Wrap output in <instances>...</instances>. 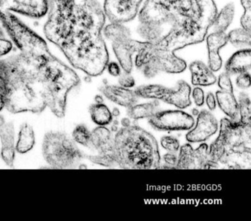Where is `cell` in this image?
<instances>
[{
	"instance_id": "obj_1",
	"label": "cell",
	"mask_w": 251,
	"mask_h": 221,
	"mask_svg": "<svg viewBox=\"0 0 251 221\" xmlns=\"http://www.w3.org/2000/svg\"><path fill=\"white\" fill-rule=\"evenodd\" d=\"M217 15L214 0H147L139 12L140 41L135 65L147 78L183 72L175 52L205 39Z\"/></svg>"
},
{
	"instance_id": "obj_2",
	"label": "cell",
	"mask_w": 251,
	"mask_h": 221,
	"mask_svg": "<svg viewBox=\"0 0 251 221\" xmlns=\"http://www.w3.org/2000/svg\"><path fill=\"white\" fill-rule=\"evenodd\" d=\"M5 106L13 113H41L49 107L64 117L69 92L80 84L74 70L51 54H20L4 59Z\"/></svg>"
},
{
	"instance_id": "obj_3",
	"label": "cell",
	"mask_w": 251,
	"mask_h": 221,
	"mask_svg": "<svg viewBox=\"0 0 251 221\" xmlns=\"http://www.w3.org/2000/svg\"><path fill=\"white\" fill-rule=\"evenodd\" d=\"M47 38L58 46L76 69L100 75L109 56L102 30L105 15L95 0H48Z\"/></svg>"
},
{
	"instance_id": "obj_4",
	"label": "cell",
	"mask_w": 251,
	"mask_h": 221,
	"mask_svg": "<svg viewBox=\"0 0 251 221\" xmlns=\"http://www.w3.org/2000/svg\"><path fill=\"white\" fill-rule=\"evenodd\" d=\"M114 153L122 169H155L161 166L156 139L138 125L123 128L116 133Z\"/></svg>"
},
{
	"instance_id": "obj_5",
	"label": "cell",
	"mask_w": 251,
	"mask_h": 221,
	"mask_svg": "<svg viewBox=\"0 0 251 221\" xmlns=\"http://www.w3.org/2000/svg\"><path fill=\"white\" fill-rule=\"evenodd\" d=\"M42 152L47 163L54 169L80 168L85 158L73 140L63 133L54 131L45 134Z\"/></svg>"
},
{
	"instance_id": "obj_6",
	"label": "cell",
	"mask_w": 251,
	"mask_h": 221,
	"mask_svg": "<svg viewBox=\"0 0 251 221\" xmlns=\"http://www.w3.org/2000/svg\"><path fill=\"white\" fill-rule=\"evenodd\" d=\"M230 150H251V125L223 118L218 137L208 147V157L219 165L223 153Z\"/></svg>"
},
{
	"instance_id": "obj_7",
	"label": "cell",
	"mask_w": 251,
	"mask_h": 221,
	"mask_svg": "<svg viewBox=\"0 0 251 221\" xmlns=\"http://www.w3.org/2000/svg\"><path fill=\"white\" fill-rule=\"evenodd\" d=\"M0 21L20 53L42 55L50 52L46 41L13 13H1Z\"/></svg>"
},
{
	"instance_id": "obj_8",
	"label": "cell",
	"mask_w": 251,
	"mask_h": 221,
	"mask_svg": "<svg viewBox=\"0 0 251 221\" xmlns=\"http://www.w3.org/2000/svg\"><path fill=\"white\" fill-rule=\"evenodd\" d=\"M104 35L112 41L113 50L122 69L130 73L133 66L132 56L137 53L139 41L132 39L130 31L123 24H110L104 29Z\"/></svg>"
},
{
	"instance_id": "obj_9",
	"label": "cell",
	"mask_w": 251,
	"mask_h": 221,
	"mask_svg": "<svg viewBox=\"0 0 251 221\" xmlns=\"http://www.w3.org/2000/svg\"><path fill=\"white\" fill-rule=\"evenodd\" d=\"M176 169H220L218 164L211 162L208 157V146L202 143L198 148L193 149L190 144L180 147Z\"/></svg>"
},
{
	"instance_id": "obj_10",
	"label": "cell",
	"mask_w": 251,
	"mask_h": 221,
	"mask_svg": "<svg viewBox=\"0 0 251 221\" xmlns=\"http://www.w3.org/2000/svg\"><path fill=\"white\" fill-rule=\"evenodd\" d=\"M149 123L157 131H186L193 128L195 119L183 110H167L157 111L149 118Z\"/></svg>"
},
{
	"instance_id": "obj_11",
	"label": "cell",
	"mask_w": 251,
	"mask_h": 221,
	"mask_svg": "<svg viewBox=\"0 0 251 221\" xmlns=\"http://www.w3.org/2000/svg\"><path fill=\"white\" fill-rule=\"evenodd\" d=\"M48 12V0H0V14L16 13L32 19H40Z\"/></svg>"
},
{
	"instance_id": "obj_12",
	"label": "cell",
	"mask_w": 251,
	"mask_h": 221,
	"mask_svg": "<svg viewBox=\"0 0 251 221\" xmlns=\"http://www.w3.org/2000/svg\"><path fill=\"white\" fill-rule=\"evenodd\" d=\"M142 0H105L104 13L111 23L123 24L134 19Z\"/></svg>"
},
{
	"instance_id": "obj_13",
	"label": "cell",
	"mask_w": 251,
	"mask_h": 221,
	"mask_svg": "<svg viewBox=\"0 0 251 221\" xmlns=\"http://www.w3.org/2000/svg\"><path fill=\"white\" fill-rule=\"evenodd\" d=\"M198 116L195 128L186 134V138L189 142H203L218 130L217 120L211 112L202 110Z\"/></svg>"
},
{
	"instance_id": "obj_14",
	"label": "cell",
	"mask_w": 251,
	"mask_h": 221,
	"mask_svg": "<svg viewBox=\"0 0 251 221\" xmlns=\"http://www.w3.org/2000/svg\"><path fill=\"white\" fill-rule=\"evenodd\" d=\"M228 42L227 34L226 32L214 31L207 37V48L208 55V67L212 72H217L221 69L223 60L219 51Z\"/></svg>"
},
{
	"instance_id": "obj_15",
	"label": "cell",
	"mask_w": 251,
	"mask_h": 221,
	"mask_svg": "<svg viewBox=\"0 0 251 221\" xmlns=\"http://www.w3.org/2000/svg\"><path fill=\"white\" fill-rule=\"evenodd\" d=\"M99 90L108 100L123 107L128 108L136 104L139 99L133 90L119 85L105 83L100 87Z\"/></svg>"
},
{
	"instance_id": "obj_16",
	"label": "cell",
	"mask_w": 251,
	"mask_h": 221,
	"mask_svg": "<svg viewBox=\"0 0 251 221\" xmlns=\"http://www.w3.org/2000/svg\"><path fill=\"white\" fill-rule=\"evenodd\" d=\"M220 169H245L251 167V150H230L219 161Z\"/></svg>"
},
{
	"instance_id": "obj_17",
	"label": "cell",
	"mask_w": 251,
	"mask_h": 221,
	"mask_svg": "<svg viewBox=\"0 0 251 221\" xmlns=\"http://www.w3.org/2000/svg\"><path fill=\"white\" fill-rule=\"evenodd\" d=\"M91 144L98 153L108 155L115 160L114 137L106 127H97L91 132Z\"/></svg>"
},
{
	"instance_id": "obj_18",
	"label": "cell",
	"mask_w": 251,
	"mask_h": 221,
	"mask_svg": "<svg viewBox=\"0 0 251 221\" xmlns=\"http://www.w3.org/2000/svg\"><path fill=\"white\" fill-rule=\"evenodd\" d=\"M0 139L2 144L1 156L8 166H14L15 160V130L12 122L5 123L0 128Z\"/></svg>"
},
{
	"instance_id": "obj_19",
	"label": "cell",
	"mask_w": 251,
	"mask_h": 221,
	"mask_svg": "<svg viewBox=\"0 0 251 221\" xmlns=\"http://www.w3.org/2000/svg\"><path fill=\"white\" fill-rule=\"evenodd\" d=\"M191 86L184 81L177 82V88L176 89L170 88L168 94L166 96L163 102L173 105L177 109H184L192 104L190 100Z\"/></svg>"
},
{
	"instance_id": "obj_20",
	"label": "cell",
	"mask_w": 251,
	"mask_h": 221,
	"mask_svg": "<svg viewBox=\"0 0 251 221\" xmlns=\"http://www.w3.org/2000/svg\"><path fill=\"white\" fill-rule=\"evenodd\" d=\"M251 69V49H243L235 53L226 64V72L229 75H236L250 72Z\"/></svg>"
},
{
	"instance_id": "obj_21",
	"label": "cell",
	"mask_w": 251,
	"mask_h": 221,
	"mask_svg": "<svg viewBox=\"0 0 251 221\" xmlns=\"http://www.w3.org/2000/svg\"><path fill=\"white\" fill-rule=\"evenodd\" d=\"M189 70L192 74V83L194 85L208 86L217 82L212 71L201 60H195L189 66Z\"/></svg>"
},
{
	"instance_id": "obj_22",
	"label": "cell",
	"mask_w": 251,
	"mask_h": 221,
	"mask_svg": "<svg viewBox=\"0 0 251 221\" xmlns=\"http://www.w3.org/2000/svg\"><path fill=\"white\" fill-rule=\"evenodd\" d=\"M216 99L220 109L230 118V120H239V105L233 92L220 90L216 92Z\"/></svg>"
},
{
	"instance_id": "obj_23",
	"label": "cell",
	"mask_w": 251,
	"mask_h": 221,
	"mask_svg": "<svg viewBox=\"0 0 251 221\" xmlns=\"http://www.w3.org/2000/svg\"><path fill=\"white\" fill-rule=\"evenodd\" d=\"M36 141L33 127L27 123H24L20 128L18 140L16 143V151L25 154L33 149Z\"/></svg>"
},
{
	"instance_id": "obj_24",
	"label": "cell",
	"mask_w": 251,
	"mask_h": 221,
	"mask_svg": "<svg viewBox=\"0 0 251 221\" xmlns=\"http://www.w3.org/2000/svg\"><path fill=\"white\" fill-rule=\"evenodd\" d=\"M158 106L159 103L157 100L149 103L135 104L127 108V114L129 118L133 120H139L145 118L149 119L156 113Z\"/></svg>"
},
{
	"instance_id": "obj_25",
	"label": "cell",
	"mask_w": 251,
	"mask_h": 221,
	"mask_svg": "<svg viewBox=\"0 0 251 221\" xmlns=\"http://www.w3.org/2000/svg\"><path fill=\"white\" fill-rule=\"evenodd\" d=\"M170 88L158 84L141 85L134 90L138 97L145 99L164 100L168 94Z\"/></svg>"
},
{
	"instance_id": "obj_26",
	"label": "cell",
	"mask_w": 251,
	"mask_h": 221,
	"mask_svg": "<svg viewBox=\"0 0 251 221\" xmlns=\"http://www.w3.org/2000/svg\"><path fill=\"white\" fill-rule=\"evenodd\" d=\"M89 113L92 121L98 126H106L113 121L112 113L104 103L91 105L89 107Z\"/></svg>"
},
{
	"instance_id": "obj_27",
	"label": "cell",
	"mask_w": 251,
	"mask_h": 221,
	"mask_svg": "<svg viewBox=\"0 0 251 221\" xmlns=\"http://www.w3.org/2000/svg\"><path fill=\"white\" fill-rule=\"evenodd\" d=\"M234 16V4L229 3L222 9L220 13L216 16L212 25L216 32H226L229 25L231 24Z\"/></svg>"
},
{
	"instance_id": "obj_28",
	"label": "cell",
	"mask_w": 251,
	"mask_h": 221,
	"mask_svg": "<svg viewBox=\"0 0 251 221\" xmlns=\"http://www.w3.org/2000/svg\"><path fill=\"white\" fill-rule=\"evenodd\" d=\"M239 122L244 125H251V103L249 96L241 92L238 97Z\"/></svg>"
},
{
	"instance_id": "obj_29",
	"label": "cell",
	"mask_w": 251,
	"mask_h": 221,
	"mask_svg": "<svg viewBox=\"0 0 251 221\" xmlns=\"http://www.w3.org/2000/svg\"><path fill=\"white\" fill-rule=\"evenodd\" d=\"M227 38H228V41H230L235 47L248 46L250 47L251 42V32L247 31L243 28L234 29L227 34Z\"/></svg>"
},
{
	"instance_id": "obj_30",
	"label": "cell",
	"mask_w": 251,
	"mask_h": 221,
	"mask_svg": "<svg viewBox=\"0 0 251 221\" xmlns=\"http://www.w3.org/2000/svg\"><path fill=\"white\" fill-rule=\"evenodd\" d=\"M73 138L75 142L85 147H92L91 144V131L84 125H78L73 131Z\"/></svg>"
},
{
	"instance_id": "obj_31",
	"label": "cell",
	"mask_w": 251,
	"mask_h": 221,
	"mask_svg": "<svg viewBox=\"0 0 251 221\" xmlns=\"http://www.w3.org/2000/svg\"><path fill=\"white\" fill-rule=\"evenodd\" d=\"M7 79L3 60H0V110L5 108L7 96Z\"/></svg>"
},
{
	"instance_id": "obj_32",
	"label": "cell",
	"mask_w": 251,
	"mask_h": 221,
	"mask_svg": "<svg viewBox=\"0 0 251 221\" xmlns=\"http://www.w3.org/2000/svg\"><path fill=\"white\" fill-rule=\"evenodd\" d=\"M85 158H87L91 162L97 164V165H101V166L110 168L116 167L118 166L116 161L111 156H108V155L99 153L98 155L85 156Z\"/></svg>"
},
{
	"instance_id": "obj_33",
	"label": "cell",
	"mask_w": 251,
	"mask_h": 221,
	"mask_svg": "<svg viewBox=\"0 0 251 221\" xmlns=\"http://www.w3.org/2000/svg\"><path fill=\"white\" fill-rule=\"evenodd\" d=\"M242 6L245 9V13L241 19L242 28L251 32V0H241Z\"/></svg>"
},
{
	"instance_id": "obj_34",
	"label": "cell",
	"mask_w": 251,
	"mask_h": 221,
	"mask_svg": "<svg viewBox=\"0 0 251 221\" xmlns=\"http://www.w3.org/2000/svg\"><path fill=\"white\" fill-rule=\"evenodd\" d=\"M161 146L170 153H177L180 149L178 139L173 136H165L161 139Z\"/></svg>"
},
{
	"instance_id": "obj_35",
	"label": "cell",
	"mask_w": 251,
	"mask_h": 221,
	"mask_svg": "<svg viewBox=\"0 0 251 221\" xmlns=\"http://www.w3.org/2000/svg\"><path fill=\"white\" fill-rule=\"evenodd\" d=\"M13 50V43L5 36L4 31L0 28V57L6 55Z\"/></svg>"
},
{
	"instance_id": "obj_36",
	"label": "cell",
	"mask_w": 251,
	"mask_h": 221,
	"mask_svg": "<svg viewBox=\"0 0 251 221\" xmlns=\"http://www.w3.org/2000/svg\"><path fill=\"white\" fill-rule=\"evenodd\" d=\"M218 85L223 91L233 92V87L232 85L230 75L227 72H223L218 78Z\"/></svg>"
},
{
	"instance_id": "obj_37",
	"label": "cell",
	"mask_w": 251,
	"mask_h": 221,
	"mask_svg": "<svg viewBox=\"0 0 251 221\" xmlns=\"http://www.w3.org/2000/svg\"><path fill=\"white\" fill-rule=\"evenodd\" d=\"M119 83L120 86L126 88H133L135 85V80L130 73L122 72L119 76Z\"/></svg>"
},
{
	"instance_id": "obj_38",
	"label": "cell",
	"mask_w": 251,
	"mask_h": 221,
	"mask_svg": "<svg viewBox=\"0 0 251 221\" xmlns=\"http://www.w3.org/2000/svg\"><path fill=\"white\" fill-rule=\"evenodd\" d=\"M236 85L242 89H246L251 86V74L250 72L239 74L236 81Z\"/></svg>"
},
{
	"instance_id": "obj_39",
	"label": "cell",
	"mask_w": 251,
	"mask_h": 221,
	"mask_svg": "<svg viewBox=\"0 0 251 221\" xmlns=\"http://www.w3.org/2000/svg\"><path fill=\"white\" fill-rule=\"evenodd\" d=\"M164 159V166L160 168H166V169H176V165L177 162V156L175 153H166L163 156Z\"/></svg>"
},
{
	"instance_id": "obj_40",
	"label": "cell",
	"mask_w": 251,
	"mask_h": 221,
	"mask_svg": "<svg viewBox=\"0 0 251 221\" xmlns=\"http://www.w3.org/2000/svg\"><path fill=\"white\" fill-rule=\"evenodd\" d=\"M192 97L197 106H202L205 103V94L201 87H195L192 91Z\"/></svg>"
},
{
	"instance_id": "obj_41",
	"label": "cell",
	"mask_w": 251,
	"mask_h": 221,
	"mask_svg": "<svg viewBox=\"0 0 251 221\" xmlns=\"http://www.w3.org/2000/svg\"><path fill=\"white\" fill-rule=\"evenodd\" d=\"M106 68L108 69V73L113 77H119L122 73L121 66L116 62H108Z\"/></svg>"
},
{
	"instance_id": "obj_42",
	"label": "cell",
	"mask_w": 251,
	"mask_h": 221,
	"mask_svg": "<svg viewBox=\"0 0 251 221\" xmlns=\"http://www.w3.org/2000/svg\"><path fill=\"white\" fill-rule=\"evenodd\" d=\"M205 101H206L207 106L210 110H214L217 107V100H216L215 96L213 93H208Z\"/></svg>"
},
{
	"instance_id": "obj_43",
	"label": "cell",
	"mask_w": 251,
	"mask_h": 221,
	"mask_svg": "<svg viewBox=\"0 0 251 221\" xmlns=\"http://www.w3.org/2000/svg\"><path fill=\"white\" fill-rule=\"evenodd\" d=\"M119 131V121L117 119H115V120L113 122L112 125H111V132L117 133V131Z\"/></svg>"
},
{
	"instance_id": "obj_44",
	"label": "cell",
	"mask_w": 251,
	"mask_h": 221,
	"mask_svg": "<svg viewBox=\"0 0 251 221\" xmlns=\"http://www.w3.org/2000/svg\"><path fill=\"white\" fill-rule=\"evenodd\" d=\"M121 124L122 125H123V128H127V127L130 126V124H131V122H130V119L129 118H123V119H122L121 121Z\"/></svg>"
},
{
	"instance_id": "obj_45",
	"label": "cell",
	"mask_w": 251,
	"mask_h": 221,
	"mask_svg": "<svg viewBox=\"0 0 251 221\" xmlns=\"http://www.w3.org/2000/svg\"><path fill=\"white\" fill-rule=\"evenodd\" d=\"M95 102L96 103H98V104H101V103H103V97H102V95H100V94H98V95L95 96Z\"/></svg>"
},
{
	"instance_id": "obj_46",
	"label": "cell",
	"mask_w": 251,
	"mask_h": 221,
	"mask_svg": "<svg viewBox=\"0 0 251 221\" xmlns=\"http://www.w3.org/2000/svg\"><path fill=\"white\" fill-rule=\"evenodd\" d=\"M111 113H112L113 116H115V117H118L120 115V110L118 108H114L113 109L112 111H111Z\"/></svg>"
},
{
	"instance_id": "obj_47",
	"label": "cell",
	"mask_w": 251,
	"mask_h": 221,
	"mask_svg": "<svg viewBox=\"0 0 251 221\" xmlns=\"http://www.w3.org/2000/svg\"><path fill=\"white\" fill-rule=\"evenodd\" d=\"M5 123V118L2 115L0 114V128Z\"/></svg>"
},
{
	"instance_id": "obj_48",
	"label": "cell",
	"mask_w": 251,
	"mask_h": 221,
	"mask_svg": "<svg viewBox=\"0 0 251 221\" xmlns=\"http://www.w3.org/2000/svg\"><path fill=\"white\" fill-rule=\"evenodd\" d=\"M198 113H199V110H198V109H192V114L195 115V116H198Z\"/></svg>"
}]
</instances>
